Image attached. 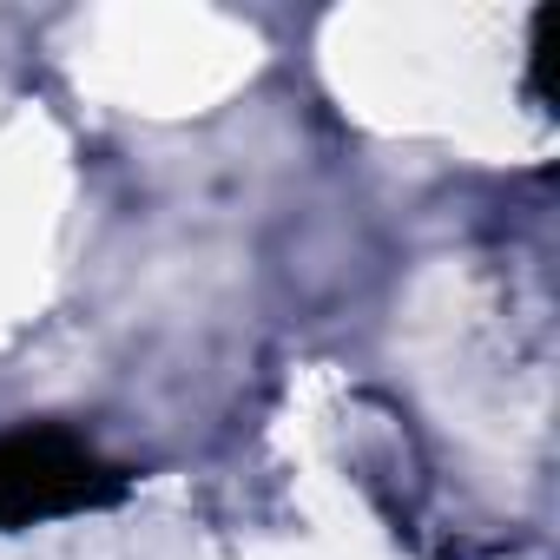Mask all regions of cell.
<instances>
[{
	"label": "cell",
	"mask_w": 560,
	"mask_h": 560,
	"mask_svg": "<svg viewBox=\"0 0 560 560\" xmlns=\"http://www.w3.org/2000/svg\"><path fill=\"white\" fill-rule=\"evenodd\" d=\"M126 488L113 462H100L67 429H21L0 435V527H40L86 508H106Z\"/></svg>",
	"instance_id": "obj_1"
}]
</instances>
